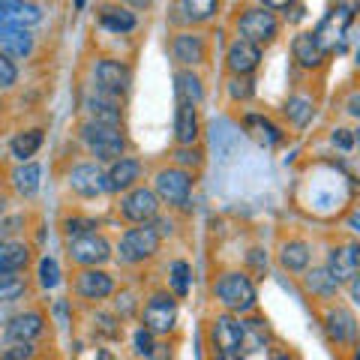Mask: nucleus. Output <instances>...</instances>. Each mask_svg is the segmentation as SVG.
Returning a JSON list of instances; mask_svg holds the SVG:
<instances>
[{
    "label": "nucleus",
    "mask_w": 360,
    "mask_h": 360,
    "mask_svg": "<svg viewBox=\"0 0 360 360\" xmlns=\"http://www.w3.org/2000/svg\"><path fill=\"white\" fill-rule=\"evenodd\" d=\"M213 295H217V300L225 307V312H231V315L252 312L255 303H258L252 279L246 274H240V270H229V274H222L217 283H213Z\"/></svg>",
    "instance_id": "obj_1"
},
{
    "label": "nucleus",
    "mask_w": 360,
    "mask_h": 360,
    "mask_svg": "<svg viewBox=\"0 0 360 360\" xmlns=\"http://www.w3.org/2000/svg\"><path fill=\"white\" fill-rule=\"evenodd\" d=\"M82 141L90 150V156H96V162H115L127 153V139H123L120 127H105V123L87 120L82 123Z\"/></svg>",
    "instance_id": "obj_2"
},
{
    "label": "nucleus",
    "mask_w": 360,
    "mask_h": 360,
    "mask_svg": "<svg viewBox=\"0 0 360 360\" xmlns=\"http://www.w3.org/2000/svg\"><path fill=\"white\" fill-rule=\"evenodd\" d=\"M160 243H162V238H160V231L153 229V222L135 225V229H127L120 234L117 258L123 264H141L160 252Z\"/></svg>",
    "instance_id": "obj_3"
},
{
    "label": "nucleus",
    "mask_w": 360,
    "mask_h": 360,
    "mask_svg": "<svg viewBox=\"0 0 360 360\" xmlns=\"http://www.w3.org/2000/svg\"><path fill=\"white\" fill-rule=\"evenodd\" d=\"M153 193L156 198L168 207H180L186 210L189 207V195H193V174L186 168H177V165H168L160 168L153 177Z\"/></svg>",
    "instance_id": "obj_4"
},
{
    "label": "nucleus",
    "mask_w": 360,
    "mask_h": 360,
    "mask_svg": "<svg viewBox=\"0 0 360 360\" xmlns=\"http://www.w3.org/2000/svg\"><path fill=\"white\" fill-rule=\"evenodd\" d=\"M276 33H279V21L264 6L243 9V15L238 18V37L246 39V42H252V45H258V49L274 42Z\"/></svg>",
    "instance_id": "obj_5"
},
{
    "label": "nucleus",
    "mask_w": 360,
    "mask_h": 360,
    "mask_svg": "<svg viewBox=\"0 0 360 360\" xmlns=\"http://www.w3.org/2000/svg\"><path fill=\"white\" fill-rule=\"evenodd\" d=\"M177 324V300L168 291H156L148 297L141 309V328H148L153 336H165L172 333Z\"/></svg>",
    "instance_id": "obj_6"
},
{
    "label": "nucleus",
    "mask_w": 360,
    "mask_h": 360,
    "mask_svg": "<svg viewBox=\"0 0 360 360\" xmlns=\"http://www.w3.org/2000/svg\"><path fill=\"white\" fill-rule=\"evenodd\" d=\"M66 250H70V258L78 267H103L105 262H111V243L96 231H84L78 238L66 240Z\"/></svg>",
    "instance_id": "obj_7"
},
{
    "label": "nucleus",
    "mask_w": 360,
    "mask_h": 360,
    "mask_svg": "<svg viewBox=\"0 0 360 360\" xmlns=\"http://www.w3.org/2000/svg\"><path fill=\"white\" fill-rule=\"evenodd\" d=\"M210 342L217 357H240L243 352V321L234 319L231 312L217 315L210 321Z\"/></svg>",
    "instance_id": "obj_8"
},
{
    "label": "nucleus",
    "mask_w": 360,
    "mask_h": 360,
    "mask_svg": "<svg viewBox=\"0 0 360 360\" xmlns=\"http://www.w3.org/2000/svg\"><path fill=\"white\" fill-rule=\"evenodd\" d=\"M160 205L162 201L156 198L153 189L135 186L120 198V213H123V219H129L135 225H144V222H153L156 217H160Z\"/></svg>",
    "instance_id": "obj_9"
},
{
    "label": "nucleus",
    "mask_w": 360,
    "mask_h": 360,
    "mask_svg": "<svg viewBox=\"0 0 360 360\" xmlns=\"http://www.w3.org/2000/svg\"><path fill=\"white\" fill-rule=\"evenodd\" d=\"M94 87L96 90H103V94H111V96H123L129 90L132 84V70L127 63H120V60H96L94 66Z\"/></svg>",
    "instance_id": "obj_10"
},
{
    "label": "nucleus",
    "mask_w": 360,
    "mask_h": 360,
    "mask_svg": "<svg viewBox=\"0 0 360 360\" xmlns=\"http://www.w3.org/2000/svg\"><path fill=\"white\" fill-rule=\"evenodd\" d=\"M70 189L75 195H82V198H96V195H103L108 193V184H105V172L99 168L96 162H78L70 168Z\"/></svg>",
    "instance_id": "obj_11"
},
{
    "label": "nucleus",
    "mask_w": 360,
    "mask_h": 360,
    "mask_svg": "<svg viewBox=\"0 0 360 360\" xmlns=\"http://www.w3.org/2000/svg\"><path fill=\"white\" fill-rule=\"evenodd\" d=\"M172 58L186 66V70H193V66H201L207 60V42L201 33L195 30H184V33H174L172 37Z\"/></svg>",
    "instance_id": "obj_12"
},
{
    "label": "nucleus",
    "mask_w": 360,
    "mask_h": 360,
    "mask_svg": "<svg viewBox=\"0 0 360 360\" xmlns=\"http://www.w3.org/2000/svg\"><path fill=\"white\" fill-rule=\"evenodd\" d=\"M75 295L84 300H105L115 295V276L99 267H82L75 274Z\"/></svg>",
    "instance_id": "obj_13"
},
{
    "label": "nucleus",
    "mask_w": 360,
    "mask_h": 360,
    "mask_svg": "<svg viewBox=\"0 0 360 360\" xmlns=\"http://www.w3.org/2000/svg\"><path fill=\"white\" fill-rule=\"evenodd\" d=\"M42 333H45V315L39 309H25L6 321L4 340L6 342H33V340H39Z\"/></svg>",
    "instance_id": "obj_14"
},
{
    "label": "nucleus",
    "mask_w": 360,
    "mask_h": 360,
    "mask_svg": "<svg viewBox=\"0 0 360 360\" xmlns=\"http://www.w3.org/2000/svg\"><path fill=\"white\" fill-rule=\"evenodd\" d=\"M328 274L336 283H352L360 274V243H345V246H333L328 252Z\"/></svg>",
    "instance_id": "obj_15"
},
{
    "label": "nucleus",
    "mask_w": 360,
    "mask_h": 360,
    "mask_svg": "<svg viewBox=\"0 0 360 360\" xmlns=\"http://www.w3.org/2000/svg\"><path fill=\"white\" fill-rule=\"evenodd\" d=\"M324 330L336 345H352L357 342V319L345 307H328L324 312Z\"/></svg>",
    "instance_id": "obj_16"
},
{
    "label": "nucleus",
    "mask_w": 360,
    "mask_h": 360,
    "mask_svg": "<svg viewBox=\"0 0 360 360\" xmlns=\"http://www.w3.org/2000/svg\"><path fill=\"white\" fill-rule=\"evenodd\" d=\"M84 108L90 120L96 123H105V127H120L123 120V111H120V96H111V94H103V90H90L84 96Z\"/></svg>",
    "instance_id": "obj_17"
},
{
    "label": "nucleus",
    "mask_w": 360,
    "mask_h": 360,
    "mask_svg": "<svg viewBox=\"0 0 360 360\" xmlns=\"http://www.w3.org/2000/svg\"><path fill=\"white\" fill-rule=\"evenodd\" d=\"M39 21H42V9L33 0H0V25L4 27L30 30Z\"/></svg>",
    "instance_id": "obj_18"
},
{
    "label": "nucleus",
    "mask_w": 360,
    "mask_h": 360,
    "mask_svg": "<svg viewBox=\"0 0 360 360\" xmlns=\"http://www.w3.org/2000/svg\"><path fill=\"white\" fill-rule=\"evenodd\" d=\"M258 63H262V49L240 39V37L229 45V51H225V66H229L231 75H252L258 70Z\"/></svg>",
    "instance_id": "obj_19"
},
{
    "label": "nucleus",
    "mask_w": 360,
    "mask_h": 360,
    "mask_svg": "<svg viewBox=\"0 0 360 360\" xmlns=\"http://www.w3.org/2000/svg\"><path fill=\"white\" fill-rule=\"evenodd\" d=\"M139 180H141V162L132 160V156H120L105 172L108 193H129V189L139 186Z\"/></svg>",
    "instance_id": "obj_20"
},
{
    "label": "nucleus",
    "mask_w": 360,
    "mask_h": 360,
    "mask_svg": "<svg viewBox=\"0 0 360 360\" xmlns=\"http://www.w3.org/2000/svg\"><path fill=\"white\" fill-rule=\"evenodd\" d=\"M348 21H352V13H348L345 6H340V9H333V13H328L324 15V21L319 27H315L312 33H315V39H319V45L324 51H330L336 42H340L342 37H345V27H348Z\"/></svg>",
    "instance_id": "obj_21"
},
{
    "label": "nucleus",
    "mask_w": 360,
    "mask_h": 360,
    "mask_svg": "<svg viewBox=\"0 0 360 360\" xmlns=\"http://www.w3.org/2000/svg\"><path fill=\"white\" fill-rule=\"evenodd\" d=\"M33 33L25 30V27H4L0 25V54H6V58L13 60H21V58H30L33 54Z\"/></svg>",
    "instance_id": "obj_22"
},
{
    "label": "nucleus",
    "mask_w": 360,
    "mask_h": 360,
    "mask_svg": "<svg viewBox=\"0 0 360 360\" xmlns=\"http://www.w3.org/2000/svg\"><path fill=\"white\" fill-rule=\"evenodd\" d=\"M291 54H295V60L303 66V70H319V66L324 63V58H328V51L319 45L312 30L297 33L295 42H291Z\"/></svg>",
    "instance_id": "obj_23"
},
{
    "label": "nucleus",
    "mask_w": 360,
    "mask_h": 360,
    "mask_svg": "<svg viewBox=\"0 0 360 360\" xmlns=\"http://www.w3.org/2000/svg\"><path fill=\"white\" fill-rule=\"evenodd\" d=\"M198 105L193 103H177V111H174V139L177 144H195L198 141Z\"/></svg>",
    "instance_id": "obj_24"
},
{
    "label": "nucleus",
    "mask_w": 360,
    "mask_h": 360,
    "mask_svg": "<svg viewBox=\"0 0 360 360\" xmlns=\"http://www.w3.org/2000/svg\"><path fill=\"white\" fill-rule=\"evenodd\" d=\"M174 9L184 25H207L219 13V0H177Z\"/></svg>",
    "instance_id": "obj_25"
},
{
    "label": "nucleus",
    "mask_w": 360,
    "mask_h": 360,
    "mask_svg": "<svg viewBox=\"0 0 360 360\" xmlns=\"http://www.w3.org/2000/svg\"><path fill=\"white\" fill-rule=\"evenodd\" d=\"M27 264H30V246L25 240H15V238L0 240V270L21 274Z\"/></svg>",
    "instance_id": "obj_26"
},
{
    "label": "nucleus",
    "mask_w": 360,
    "mask_h": 360,
    "mask_svg": "<svg viewBox=\"0 0 360 360\" xmlns=\"http://www.w3.org/2000/svg\"><path fill=\"white\" fill-rule=\"evenodd\" d=\"M312 262V246L307 240H285L283 246H279V264H283L285 270H291V274H303V270L309 267Z\"/></svg>",
    "instance_id": "obj_27"
},
{
    "label": "nucleus",
    "mask_w": 360,
    "mask_h": 360,
    "mask_svg": "<svg viewBox=\"0 0 360 360\" xmlns=\"http://www.w3.org/2000/svg\"><path fill=\"white\" fill-rule=\"evenodd\" d=\"M243 127H246V132L252 135V141H258L262 148H276V144L283 141V132H279V127L270 117H264V115H246Z\"/></svg>",
    "instance_id": "obj_28"
},
{
    "label": "nucleus",
    "mask_w": 360,
    "mask_h": 360,
    "mask_svg": "<svg viewBox=\"0 0 360 360\" xmlns=\"http://www.w3.org/2000/svg\"><path fill=\"white\" fill-rule=\"evenodd\" d=\"M13 186L21 198H33L42 186V168L37 162H21L13 172Z\"/></svg>",
    "instance_id": "obj_29"
},
{
    "label": "nucleus",
    "mask_w": 360,
    "mask_h": 360,
    "mask_svg": "<svg viewBox=\"0 0 360 360\" xmlns=\"http://www.w3.org/2000/svg\"><path fill=\"white\" fill-rule=\"evenodd\" d=\"M99 25H103L105 30H111V33H129V30H135V13L129 6H103L99 9Z\"/></svg>",
    "instance_id": "obj_30"
},
{
    "label": "nucleus",
    "mask_w": 360,
    "mask_h": 360,
    "mask_svg": "<svg viewBox=\"0 0 360 360\" xmlns=\"http://www.w3.org/2000/svg\"><path fill=\"white\" fill-rule=\"evenodd\" d=\"M174 96H177V103H193V105H198L201 96H205L201 78L193 70H180L174 75Z\"/></svg>",
    "instance_id": "obj_31"
},
{
    "label": "nucleus",
    "mask_w": 360,
    "mask_h": 360,
    "mask_svg": "<svg viewBox=\"0 0 360 360\" xmlns=\"http://www.w3.org/2000/svg\"><path fill=\"white\" fill-rule=\"evenodd\" d=\"M45 141V132L37 127V129H27V132H18L13 141H9V150L18 162H30V156H37V150L42 148Z\"/></svg>",
    "instance_id": "obj_32"
},
{
    "label": "nucleus",
    "mask_w": 360,
    "mask_h": 360,
    "mask_svg": "<svg viewBox=\"0 0 360 360\" xmlns=\"http://www.w3.org/2000/svg\"><path fill=\"white\" fill-rule=\"evenodd\" d=\"M315 115V103L309 96H288V103H285V117L291 120V127L295 129H307L309 127V120Z\"/></svg>",
    "instance_id": "obj_33"
},
{
    "label": "nucleus",
    "mask_w": 360,
    "mask_h": 360,
    "mask_svg": "<svg viewBox=\"0 0 360 360\" xmlns=\"http://www.w3.org/2000/svg\"><path fill=\"white\" fill-rule=\"evenodd\" d=\"M307 288L312 291L315 297H324V300H330L336 291H340V283L328 274V267H315L307 274Z\"/></svg>",
    "instance_id": "obj_34"
},
{
    "label": "nucleus",
    "mask_w": 360,
    "mask_h": 360,
    "mask_svg": "<svg viewBox=\"0 0 360 360\" xmlns=\"http://www.w3.org/2000/svg\"><path fill=\"white\" fill-rule=\"evenodd\" d=\"M270 340V330H267V321L262 319H250L243 321V348H250V352H262Z\"/></svg>",
    "instance_id": "obj_35"
},
{
    "label": "nucleus",
    "mask_w": 360,
    "mask_h": 360,
    "mask_svg": "<svg viewBox=\"0 0 360 360\" xmlns=\"http://www.w3.org/2000/svg\"><path fill=\"white\" fill-rule=\"evenodd\" d=\"M168 279H172V288H174V295L177 297H186L189 295V276H193V270H189L186 262H174L172 267H168Z\"/></svg>",
    "instance_id": "obj_36"
},
{
    "label": "nucleus",
    "mask_w": 360,
    "mask_h": 360,
    "mask_svg": "<svg viewBox=\"0 0 360 360\" xmlns=\"http://www.w3.org/2000/svg\"><path fill=\"white\" fill-rule=\"evenodd\" d=\"M58 283H60V264L51 255H45L39 262V285L45 291H51V288H58Z\"/></svg>",
    "instance_id": "obj_37"
},
{
    "label": "nucleus",
    "mask_w": 360,
    "mask_h": 360,
    "mask_svg": "<svg viewBox=\"0 0 360 360\" xmlns=\"http://www.w3.org/2000/svg\"><path fill=\"white\" fill-rule=\"evenodd\" d=\"M201 162H205V153H201L195 144H186V148L180 144V148L174 150V165L177 168H186L189 172V168H201Z\"/></svg>",
    "instance_id": "obj_38"
},
{
    "label": "nucleus",
    "mask_w": 360,
    "mask_h": 360,
    "mask_svg": "<svg viewBox=\"0 0 360 360\" xmlns=\"http://www.w3.org/2000/svg\"><path fill=\"white\" fill-rule=\"evenodd\" d=\"M252 78L250 75H231V82H229V96L238 103V99H250L252 96Z\"/></svg>",
    "instance_id": "obj_39"
},
{
    "label": "nucleus",
    "mask_w": 360,
    "mask_h": 360,
    "mask_svg": "<svg viewBox=\"0 0 360 360\" xmlns=\"http://www.w3.org/2000/svg\"><path fill=\"white\" fill-rule=\"evenodd\" d=\"M33 354H37L33 342H6L0 360H33Z\"/></svg>",
    "instance_id": "obj_40"
},
{
    "label": "nucleus",
    "mask_w": 360,
    "mask_h": 360,
    "mask_svg": "<svg viewBox=\"0 0 360 360\" xmlns=\"http://www.w3.org/2000/svg\"><path fill=\"white\" fill-rule=\"evenodd\" d=\"M18 82V66L13 58H6V54H0V90H9L15 87Z\"/></svg>",
    "instance_id": "obj_41"
},
{
    "label": "nucleus",
    "mask_w": 360,
    "mask_h": 360,
    "mask_svg": "<svg viewBox=\"0 0 360 360\" xmlns=\"http://www.w3.org/2000/svg\"><path fill=\"white\" fill-rule=\"evenodd\" d=\"M132 342H135V354L153 357V352H156V340H153V333H150L148 328H139V330H135Z\"/></svg>",
    "instance_id": "obj_42"
},
{
    "label": "nucleus",
    "mask_w": 360,
    "mask_h": 360,
    "mask_svg": "<svg viewBox=\"0 0 360 360\" xmlns=\"http://www.w3.org/2000/svg\"><path fill=\"white\" fill-rule=\"evenodd\" d=\"M96 321H99L96 330L103 336H108V340H117V336H120V328H115V324H117L115 315H96Z\"/></svg>",
    "instance_id": "obj_43"
},
{
    "label": "nucleus",
    "mask_w": 360,
    "mask_h": 360,
    "mask_svg": "<svg viewBox=\"0 0 360 360\" xmlns=\"http://www.w3.org/2000/svg\"><path fill=\"white\" fill-rule=\"evenodd\" d=\"M90 229H94V222H90V219H66V222H63L66 240H70V238H78V234H84V231H90Z\"/></svg>",
    "instance_id": "obj_44"
},
{
    "label": "nucleus",
    "mask_w": 360,
    "mask_h": 360,
    "mask_svg": "<svg viewBox=\"0 0 360 360\" xmlns=\"http://www.w3.org/2000/svg\"><path fill=\"white\" fill-rule=\"evenodd\" d=\"M330 141L336 144V148H342V150H348L354 144V132L352 129H333V135H330Z\"/></svg>",
    "instance_id": "obj_45"
},
{
    "label": "nucleus",
    "mask_w": 360,
    "mask_h": 360,
    "mask_svg": "<svg viewBox=\"0 0 360 360\" xmlns=\"http://www.w3.org/2000/svg\"><path fill=\"white\" fill-rule=\"evenodd\" d=\"M297 0H262V6L270 9V13H283V9H291Z\"/></svg>",
    "instance_id": "obj_46"
},
{
    "label": "nucleus",
    "mask_w": 360,
    "mask_h": 360,
    "mask_svg": "<svg viewBox=\"0 0 360 360\" xmlns=\"http://www.w3.org/2000/svg\"><path fill=\"white\" fill-rule=\"evenodd\" d=\"M250 262H252L255 267L264 270V267H267V252H264V250H252V252H250Z\"/></svg>",
    "instance_id": "obj_47"
},
{
    "label": "nucleus",
    "mask_w": 360,
    "mask_h": 360,
    "mask_svg": "<svg viewBox=\"0 0 360 360\" xmlns=\"http://www.w3.org/2000/svg\"><path fill=\"white\" fill-rule=\"evenodd\" d=\"M18 274H6V270H0V291H4V288H9V285H15L18 283Z\"/></svg>",
    "instance_id": "obj_48"
},
{
    "label": "nucleus",
    "mask_w": 360,
    "mask_h": 360,
    "mask_svg": "<svg viewBox=\"0 0 360 360\" xmlns=\"http://www.w3.org/2000/svg\"><path fill=\"white\" fill-rule=\"evenodd\" d=\"M345 111H348V115H352V117H357V120H360V94H354L352 99H348Z\"/></svg>",
    "instance_id": "obj_49"
},
{
    "label": "nucleus",
    "mask_w": 360,
    "mask_h": 360,
    "mask_svg": "<svg viewBox=\"0 0 360 360\" xmlns=\"http://www.w3.org/2000/svg\"><path fill=\"white\" fill-rule=\"evenodd\" d=\"M18 219H4V222H0V240H6L9 238V234H13L15 229H13V225H15Z\"/></svg>",
    "instance_id": "obj_50"
},
{
    "label": "nucleus",
    "mask_w": 360,
    "mask_h": 360,
    "mask_svg": "<svg viewBox=\"0 0 360 360\" xmlns=\"http://www.w3.org/2000/svg\"><path fill=\"white\" fill-rule=\"evenodd\" d=\"M348 291H352V300H354L357 307H360V274L352 279V283H348Z\"/></svg>",
    "instance_id": "obj_51"
},
{
    "label": "nucleus",
    "mask_w": 360,
    "mask_h": 360,
    "mask_svg": "<svg viewBox=\"0 0 360 360\" xmlns=\"http://www.w3.org/2000/svg\"><path fill=\"white\" fill-rule=\"evenodd\" d=\"M270 360H295V354H291L288 348H274V352H270Z\"/></svg>",
    "instance_id": "obj_52"
},
{
    "label": "nucleus",
    "mask_w": 360,
    "mask_h": 360,
    "mask_svg": "<svg viewBox=\"0 0 360 360\" xmlns=\"http://www.w3.org/2000/svg\"><path fill=\"white\" fill-rule=\"evenodd\" d=\"M123 4L132 6V9H148V6L153 4V0H123Z\"/></svg>",
    "instance_id": "obj_53"
},
{
    "label": "nucleus",
    "mask_w": 360,
    "mask_h": 360,
    "mask_svg": "<svg viewBox=\"0 0 360 360\" xmlns=\"http://www.w3.org/2000/svg\"><path fill=\"white\" fill-rule=\"evenodd\" d=\"M94 360H117L115 354H111V352H105V348H99V352H96V357Z\"/></svg>",
    "instance_id": "obj_54"
},
{
    "label": "nucleus",
    "mask_w": 360,
    "mask_h": 360,
    "mask_svg": "<svg viewBox=\"0 0 360 360\" xmlns=\"http://www.w3.org/2000/svg\"><path fill=\"white\" fill-rule=\"evenodd\" d=\"M348 225H352L354 231H360V213H352V219H348Z\"/></svg>",
    "instance_id": "obj_55"
},
{
    "label": "nucleus",
    "mask_w": 360,
    "mask_h": 360,
    "mask_svg": "<svg viewBox=\"0 0 360 360\" xmlns=\"http://www.w3.org/2000/svg\"><path fill=\"white\" fill-rule=\"evenodd\" d=\"M354 148H357V150H360V129H357V132H354Z\"/></svg>",
    "instance_id": "obj_56"
},
{
    "label": "nucleus",
    "mask_w": 360,
    "mask_h": 360,
    "mask_svg": "<svg viewBox=\"0 0 360 360\" xmlns=\"http://www.w3.org/2000/svg\"><path fill=\"white\" fill-rule=\"evenodd\" d=\"M75 9H84V0H75Z\"/></svg>",
    "instance_id": "obj_57"
},
{
    "label": "nucleus",
    "mask_w": 360,
    "mask_h": 360,
    "mask_svg": "<svg viewBox=\"0 0 360 360\" xmlns=\"http://www.w3.org/2000/svg\"><path fill=\"white\" fill-rule=\"evenodd\" d=\"M217 360H240V357H217Z\"/></svg>",
    "instance_id": "obj_58"
},
{
    "label": "nucleus",
    "mask_w": 360,
    "mask_h": 360,
    "mask_svg": "<svg viewBox=\"0 0 360 360\" xmlns=\"http://www.w3.org/2000/svg\"><path fill=\"white\" fill-rule=\"evenodd\" d=\"M0 213H4V198H0Z\"/></svg>",
    "instance_id": "obj_59"
},
{
    "label": "nucleus",
    "mask_w": 360,
    "mask_h": 360,
    "mask_svg": "<svg viewBox=\"0 0 360 360\" xmlns=\"http://www.w3.org/2000/svg\"><path fill=\"white\" fill-rule=\"evenodd\" d=\"M0 111H4V99H0Z\"/></svg>",
    "instance_id": "obj_60"
},
{
    "label": "nucleus",
    "mask_w": 360,
    "mask_h": 360,
    "mask_svg": "<svg viewBox=\"0 0 360 360\" xmlns=\"http://www.w3.org/2000/svg\"><path fill=\"white\" fill-rule=\"evenodd\" d=\"M354 360H360V352H357V354H354Z\"/></svg>",
    "instance_id": "obj_61"
},
{
    "label": "nucleus",
    "mask_w": 360,
    "mask_h": 360,
    "mask_svg": "<svg viewBox=\"0 0 360 360\" xmlns=\"http://www.w3.org/2000/svg\"><path fill=\"white\" fill-rule=\"evenodd\" d=\"M357 60H360V51H357Z\"/></svg>",
    "instance_id": "obj_62"
}]
</instances>
